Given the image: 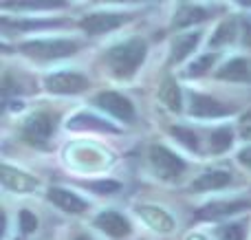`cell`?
I'll list each match as a JSON object with an SVG mask.
<instances>
[{"label": "cell", "instance_id": "obj_1", "mask_svg": "<svg viewBox=\"0 0 251 240\" xmlns=\"http://www.w3.org/2000/svg\"><path fill=\"white\" fill-rule=\"evenodd\" d=\"M146 60V42L139 38H132L128 42H122L113 47L106 53V64H108L110 73L117 77H130L139 64Z\"/></svg>", "mask_w": 251, "mask_h": 240}, {"label": "cell", "instance_id": "obj_2", "mask_svg": "<svg viewBox=\"0 0 251 240\" xmlns=\"http://www.w3.org/2000/svg\"><path fill=\"white\" fill-rule=\"evenodd\" d=\"M79 48L77 42L71 40H33V42L20 44V51L29 57H38V60H57V57L73 55Z\"/></svg>", "mask_w": 251, "mask_h": 240}, {"label": "cell", "instance_id": "obj_3", "mask_svg": "<svg viewBox=\"0 0 251 240\" xmlns=\"http://www.w3.org/2000/svg\"><path fill=\"white\" fill-rule=\"evenodd\" d=\"M150 166L156 172V176H161L165 181L176 179L185 170V161L178 159L172 150L163 148V145H152L150 148Z\"/></svg>", "mask_w": 251, "mask_h": 240}, {"label": "cell", "instance_id": "obj_4", "mask_svg": "<svg viewBox=\"0 0 251 240\" xmlns=\"http://www.w3.org/2000/svg\"><path fill=\"white\" fill-rule=\"evenodd\" d=\"M51 132H53V117L49 113L31 115L25 121V126H22V137H25L29 144H35V145L47 144Z\"/></svg>", "mask_w": 251, "mask_h": 240}, {"label": "cell", "instance_id": "obj_5", "mask_svg": "<svg viewBox=\"0 0 251 240\" xmlns=\"http://www.w3.org/2000/svg\"><path fill=\"white\" fill-rule=\"evenodd\" d=\"M47 88L51 93H60V95H75L88 88V79L79 73H55L49 75L44 79Z\"/></svg>", "mask_w": 251, "mask_h": 240}, {"label": "cell", "instance_id": "obj_6", "mask_svg": "<svg viewBox=\"0 0 251 240\" xmlns=\"http://www.w3.org/2000/svg\"><path fill=\"white\" fill-rule=\"evenodd\" d=\"M126 20H128L126 13L100 11V13H91V16H86L79 24H82V29L86 31L88 35H100V33H106V31H113V29H117V26H122Z\"/></svg>", "mask_w": 251, "mask_h": 240}, {"label": "cell", "instance_id": "obj_7", "mask_svg": "<svg viewBox=\"0 0 251 240\" xmlns=\"http://www.w3.org/2000/svg\"><path fill=\"white\" fill-rule=\"evenodd\" d=\"M95 104L100 108H104L106 113L115 115L117 119H124V121H132L134 119V108L130 104V99H126L124 95L119 93H113V91H104L95 97Z\"/></svg>", "mask_w": 251, "mask_h": 240}, {"label": "cell", "instance_id": "obj_8", "mask_svg": "<svg viewBox=\"0 0 251 240\" xmlns=\"http://www.w3.org/2000/svg\"><path fill=\"white\" fill-rule=\"evenodd\" d=\"M231 113H234L231 106H225L223 101L214 99V97L207 95L190 97V115H194V117H225V115Z\"/></svg>", "mask_w": 251, "mask_h": 240}, {"label": "cell", "instance_id": "obj_9", "mask_svg": "<svg viewBox=\"0 0 251 240\" xmlns=\"http://www.w3.org/2000/svg\"><path fill=\"white\" fill-rule=\"evenodd\" d=\"M95 227L113 238H124L130 234V223L117 212H101L95 218Z\"/></svg>", "mask_w": 251, "mask_h": 240}, {"label": "cell", "instance_id": "obj_10", "mask_svg": "<svg viewBox=\"0 0 251 240\" xmlns=\"http://www.w3.org/2000/svg\"><path fill=\"white\" fill-rule=\"evenodd\" d=\"M47 196L53 205H57L60 210L69 212V214H82V212L86 210V201H82L77 194L69 192V190H64V188H51Z\"/></svg>", "mask_w": 251, "mask_h": 240}, {"label": "cell", "instance_id": "obj_11", "mask_svg": "<svg viewBox=\"0 0 251 240\" xmlns=\"http://www.w3.org/2000/svg\"><path fill=\"white\" fill-rule=\"evenodd\" d=\"M137 214L141 216V218L146 220L152 229H154V232L168 234V232H172V229H174L172 216L165 214L163 210H159V207H154V205H139L137 207Z\"/></svg>", "mask_w": 251, "mask_h": 240}, {"label": "cell", "instance_id": "obj_12", "mask_svg": "<svg viewBox=\"0 0 251 240\" xmlns=\"http://www.w3.org/2000/svg\"><path fill=\"white\" fill-rule=\"evenodd\" d=\"M2 185L7 190H11V192H18V194H26L31 192V190H35V185H38V181L33 179V176L25 174V172L20 170H13V168L9 166H2Z\"/></svg>", "mask_w": 251, "mask_h": 240}, {"label": "cell", "instance_id": "obj_13", "mask_svg": "<svg viewBox=\"0 0 251 240\" xmlns=\"http://www.w3.org/2000/svg\"><path fill=\"white\" fill-rule=\"evenodd\" d=\"M249 201H221V203H212V205H205L203 210L196 212V218H203V220H216L223 218V216H229L236 214L240 210H247Z\"/></svg>", "mask_w": 251, "mask_h": 240}, {"label": "cell", "instance_id": "obj_14", "mask_svg": "<svg viewBox=\"0 0 251 240\" xmlns=\"http://www.w3.org/2000/svg\"><path fill=\"white\" fill-rule=\"evenodd\" d=\"M231 183V174L225 170H209L201 174L194 183L190 185L192 192H212V190H221Z\"/></svg>", "mask_w": 251, "mask_h": 240}, {"label": "cell", "instance_id": "obj_15", "mask_svg": "<svg viewBox=\"0 0 251 240\" xmlns=\"http://www.w3.org/2000/svg\"><path fill=\"white\" fill-rule=\"evenodd\" d=\"M218 77L221 79H231V82H243L251 77V62L245 57H234L229 60L223 69H218Z\"/></svg>", "mask_w": 251, "mask_h": 240}, {"label": "cell", "instance_id": "obj_16", "mask_svg": "<svg viewBox=\"0 0 251 240\" xmlns=\"http://www.w3.org/2000/svg\"><path fill=\"white\" fill-rule=\"evenodd\" d=\"M199 40H201V35H199V33L178 35V38L174 40V44H172V53H170V64H176V62H181V60H183V57L190 55V53L196 48Z\"/></svg>", "mask_w": 251, "mask_h": 240}, {"label": "cell", "instance_id": "obj_17", "mask_svg": "<svg viewBox=\"0 0 251 240\" xmlns=\"http://www.w3.org/2000/svg\"><path fill=\"white\" fill-rule=\"evenodd\" d=\"M207 16H209V11H205V9L192 7V4H183L176 11V16H174V26H187V24H192V22L205 20Z\"/></svg>", "mask_w": 251, "mask_h": 240}, {"label": "cell", "instance_id": "obj_18", "mask_svg": "<svg viewBox=\"0 0 251 240\" xmlns=\"http://www.w3.org/2000/svg\"><path fill=\"white\" fill-rule=\"evenodd\" d=\"M159 99L168 106L170 110H181V91H178L176 82L174 79H165L161 84V91H159Z\"/></svg>", "mask_w": 251, "mask_h": 240}, {"label": "cell", "instance_id": "obj_19", "mask_svg": "<svg viewBox=\"0 0 251 240\" xmlns=\"http://www.w3.org/2000/svg\"><path fill=\"white\" fill-rule=\"evenodd\" d=\"M69 128L73 130H88V128H97V130H108V132H115V128L110 123L101 121L97 117H91V115H77L69 121Z\"/></svg>", "mask_w": 251, "mask_h": 240}, {"label": "cell", "instance_id": "obj_20", "mask_svg": "<svg viewBox=\"0 0 251 240\" xmlns=\"http://www.w3.org/2000/svg\"><path fill=\"white\" fill-rule=\"evenodd\" d=\"M231 130L229 128H218L216 132H212V137H209V150L212 152H225L227 148L231 145Z\"/></svg>", "mask_w": 251, "mask_h": 240}, {"label": "cell", "instance_id": "obj_21", "mask_svg": "<svg viewBox=\"0 0 251 240\" xmlns=\"http://www.w3.org/2000/svg\"><path fill=\"white\" fill-rule=\"evenodd\" d=\"M218 240H243L245 238V227L240 223H231V225H223L216 229Z\"/></svg>", "mask_w": 251, "mask_h": 240}, {"label": "cell", "instance_id": "obj_22", "mask_svg": "<svg viewBox=\"0 0 251 240\" xmlns=\"http://www.w3.org/2000/svg\"><path fill=\"white\" fill-rule=\"evenodd\" d=\"M234 31H236L234 22H223V24L216 29V33L212 35V42H209V44H214V47H218V44L231 42V40H234Z\"/></svg>", "mask_w": 251, "mask_h": 240}, {"label": "cell", "instance_id": "obj_23", "mask_svg": "<svg viewBox=\"0 0 251 240\" xmlns=\"http://www.w3.org/2000/svg\"><path fill=\"white\" fill-rule=\"evenodd\" d=\"M214 60H216V55H203L201 60H196L194 64L190 66V71H187V77H196V75H203V73H207V69H212V64H214Z\"/></svg>", "mask_w": 251, "mask_h": 240}, {"label": "cell", "instance_id": "obj_24", "mask_svg": "<svg viewBox=\"0 0 251 240\" xmlns=\"http://www.w3.org/2000/svg\"><path fill=\"white\" fill-rule=\"evenodd\" d=\"M86 188L97 194H113V192H117L122 185H119L117 181H95V183H86Z\"/></svg>", "mask_w": 251, "mask_h": 240}, {"label": "cell", "instance_id": "obj_25", "mask_svg": "<svg viewBox=\"0 0 251 240\" xmlns=\"http://www.w3.org/2000/svg\"><path fill=\"white\" fill-rule=\"evenodd\" d=\"M172 135L176 139H181V144H185L190 150H196L199 141H196V135L192 130H185V128H172Z\"/></svg>", "mask_w": 251, "mask_h": 240}, {"label": "cell", "instance_id": "obj_26", "mask_svg": "<svg viewBox=\"0 0 251 240\" xmlns=\"http://www.w3.org/2000/svg\"><path fill=\"white\" fill-rule=\"evenodd\" d=\"M20 229L25 234H31V232H35V229H38V218H35L29 210H22L20 212Z\"/></svg>", "mask_w": 251, "mask_h": 240}, {"label": "cell", "instance_id": "obj_27", "mask_svg": "<svg viewBox=\"0 0 251 240\" xmlns=\"http://www.w3.org/2000/svg\"><path fill=\"white\" fill-rule=\"evenodd\" d=\"M238 161L243 163V166L251 168V148H245V150H240V152H238Z\"/></svg>", "mask_w": 251, "mask_h": 240}, {"label": "cell", "instance_id": "obj_28", "mask_svg": "<svg viewBox=\"0 0 251 240\" xmlns=\"http://www.w3.org/2000/svg\"><path fill=\"white\" fill-rule=\"evenodd\" d=\"M240 132H243L245 139H251V117L243 119V126H240Z\"/></svg>", "mask_w": 251, "mask_h": 240}, {"label": "cell", "instance_id": "obj_29", "mask_svg": "<svg viewBox=\"0 0 251 240\" xmlns=\"http://www.w3.org/2000/svg\"><path fill=\"white\" fill-rule=\"evenodd\" d=\"M245 42L251 44V18L245 20Z\"/></svg>", "mask_w": 251, "mask_h": 240}, {"label": "cell", "instance_id": "obj_30", "mask_svg": "<svg viewBox=\"0 0 251 240\" xmlns=\"http://www.w3.org/2000/svg\"><path fill=\"white\" fill-rule=\"evenodd\" d=\"M187 240H207V238H203V236H199V234H196V236H190Z\"/></svg>", "mask_w": 251, "mask_h": 240}, {"label": "cell", "instance_id": "obj_31", "mask_svg": "<svg viewBox=\"0 0 251 240\" xmlns=\"http://www.w3.org/2000/svg\"><path fill=\"white\" fill-rule=\"evenodd\" d=\"M75 240H91V238H86V236H77Z\"/></svg>", "mask_w": 251, "mask_h": 240}]
</instances>
